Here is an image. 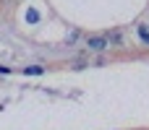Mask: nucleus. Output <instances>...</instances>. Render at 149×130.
Instances as JSON below:
<instances>
[{
	"mask_svg": "<svg viewBox=\"0 0 149 130\" xmlns=\"http://www.w3.org/2000/svg\"><path fill=\"white\" fill-rule=\"evenodd\" d=\"M81 68H86V63H84V60H79V63H73V70H81Z\"/></svg>",
	"mask_w": 149,
	"mask_h": 130,
	"instance_id": "obj_5",
	"label": "nucleus"
},
{
	"mask_svg": "<svg viewBox=\"0 0 149 130\" xmlns=\"http://www.w3.org/2000/svg\"><path fill=\"white\" fill-rule=\"evenodd\" d=\"M136 31H139L141 42H144V44H149V29H147V26H136Z\"/></svg>",
	"mask_w": 149,
	"mask_h": 130,
	"instance_id": "obj_4",
	"label": "nucleus"
},
{
	"mask_svg": "<svg viewBox=\"0 0 149 130\" xmlns=\"http://www.w3.org/2000/svg\"><path fill=\"white\" fill-rule=\"evenodd\" d=\"M42 73H45L42 65H29V68H24V76H42Z\"/></svg>",
	"mask_w": 149,
	"mask_h": 130,
	"instance_id": "obj_2",
	"label": "nucleus"
},
{
	"mask_svg": "<svg viewBox=\"0 0 149 130\" xmlns=\"http://www.w3.org/2000/svg\"><path fill=\"white\" fill-rule=\"evenodd\" d=\"M86 47L94 50V52H102V50H110V39H107L105 34H100V36H86Z\"/></svg>",
	"mask_w": 149,
	"mask_h": 130,
	"instance_id": "obj_1",
	"label": "nucleus"
},
{
	"mask_svg": "<svg viewBox=\"0 0 149 130\" xmlns=\"http://www.w3.org/2000/svg\"><path fill=\"white\" fill-rule=\"evenodd\" d=\"M26 21H29V23H37V21H39V10H37V8H29V10H26Z\"/></svg>",
	"mask_w": 149,
	"mask_h": 130,
	"instance_id": "obj_3",
	"label": "nucleus"
}]
</instances>
